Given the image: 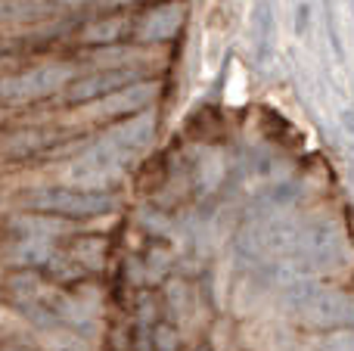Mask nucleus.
I'll use <instances>...</instances> for the list:
<instances>
[{"label": "nucleus", "instance_id": "39448f33", "mask_svg": "<svg viewBox=\"0 0 354 351\" xmlns=\"http://www.w3.org/2000/svg\"><path fill=\"white\" fill-rule=\"evenodd\" d=\"M183 22H187V10L180 0H162V3L147 6L140 16H134L131 37L140 44H168L180 35Z\"/></svg>", "mask_w": 354, "mask_h": 351}, {"label": "nucleus", "instance_id": "0eeeda50", "mask_svg": "<svg viewBox=\"0 0 354 351\" xmlns=\"http://www.w3.org/2000/svg\"><path fill=\"white\" fill-rule=\"evenodd\" d=\"M59 255L56 240H44V236H12V249H10V265L12 267H47L50 261Z\"/></svg>", "mask_w": 354, "mask_h": 351}, {"label": "nucleus", "instance_id": "f8f14e48", "mask_svg": "<svg viewBox=\"0 0 354 351\" xmlns=\"http://www.w3.org/2000/svg\"><path fill=\"white\" fill-rule=\"evenodd\" d=\"M311 351H354V330H336V333H320L314 339Z\"/></svg>", "mask_w": 354, "mask_h": 351}, {"label": "nucleus", "instance_id": "f03ea898", "mask_svg": "<svg viewBox=\"0 0 354 351\" xmlns=\"http://www.w3.org/2000/svg\"><path fill=\"white\" fill-rule=\"evenodd\" d=\"M75 81V66L72 62H37L28 66L22 72L10 75L0 81V103L3 106H28V103H41V99L59 93L62 87H68Z\"/></svg>", "mask_w": 354, "mask_h": 351}, {"label": "nucleus", "instance_id": "7ed1b4c3", "mask_svg": "<svg viewBox=\"0 0 354 351\" xmlns=\"http://www.w3.org/2000/svg\"><path fill=\"white\" fill-rule=\"evenodd\" d=\"M295 323L308 333H336V330H354V296L348 290L317 286L314 296L295 311Z\"/></svg>", "mask_w": 354, "mask_h": 351}, {"label": "nucleus", "instance_id": "423d86ee", "mask_svg": "<svg viewBox=\"0 0 354 351\" xmlns=\"http://www.w3.org/2000/svg\"><path fill=\"white\" fill-rule=\"evenodd\" d=\"M6 234L10 236H44V240H59L78 230L75 221L66 218H53V215H41V211H22V215H10L6 218Z\"/></svg>", "mask_w": 354, "mask_h": 351}, {"label": "nucleus", "instance_id": "20e7f679", "mask_svg": "<svg viewBox=\"0 0 354 351\" xmlns=\"http://www.w3.org/2000/svg\"><path fill=\"white\" fill-rule=\"evenodd\" d=\"M134 81H140V72H137L134 66H100V68H93L91 75L75 78L72 84L66 87V99L72 106H81V103L93 106V103H100V99L118 93L122 87L134 84Z\"/></svg>", "mask_w": 354, "mask_h": 351}, {"label": "nucleus", "instance_id": "6e6552de", "mask_svg": "<svg viewBox=\"0 0 354 351\" xmlns=\"http://www.w3.org/2000/svg\"><path fill=\"white\" fill-rule=\"evenodd\" d=\"M131 31H134V16H118V12H112V16L100 19V22H93L91 28H87V41L97 44V47H118V41L128 37Z\"/></svg>", "mask_w": 354, "mask_h": 351}, {"label": "nucleus", "instance_id": "9d476101", "mask_svg": "<svg viewBox=\"0 0 354 351\" xmlns=\"http://www.w3.org/2000/svg\"><path fill=\"white\" fill-rule=\"evenodd\" d=\"M66 255L72 261H78L81 267H87V271H100L103 261H106V240H100V236H87V240L75 243Z\"/></svg>", "mask_w": 354, "mask_h": 351}, {"label": "nucleus", "instance_id": "ddd939ff", "mask_svg": "<svg viewBox=\"0 0 354 351\" xmlns=\"http://www.w3.org/2000/svg\"><path fill=\"white\" fill-rule=\"evenodd\" d=\"M66 6H93V3H103V0H59Z\"/></svg>", "mask_w": 354, "mask_h": 351}, {"label": "nucleus", "instance_id": "f257e3e1", "mask_svg": "<svg viewBox=\"0 0 354 351\" xmlns=\"http://www.w3.org/2000/svg\"><path fill=\"white\" fill-rule=\"evenodd\" d=\"M25 209L41 211V215L66 218V221H93L118 209V196L112 190H91V187L75 184H53L37 187L25 196Z\"/></svg>", "mask_w": 354, "mask_h": 351}, {"label": "nucleus", "instance_id": "1a4fd4ad", "mask_svg": "<svg viewBox=\"0 0 354 351\" xmlns=\"http://www.w3.org/2000/svg\"><path fill=\"white\" fill-rule=\"evenodd\" d=\"M53 143V137L47 131H16V134L6 137V155L12 159H28L35 153H44V149Z\"/></svg>", "mask_w": 354, "mask_h": 351}, {"label": "nucleus", "instance_id": "4468645a", "mask_svg": "<svg viewBox=\"0 0 354 351\" xmlns=\"http://www.w3.org/2000/svg\"><path fill=\"white\" fill-rule=\"evenodd\" d=\"M0 351H41V348H28V345H22V342H10V345H3Z\"/></svg>", "mask_w": 354, "mask_h": 351}, {"label": "nucleus", "instance_id": "9b49d317", "mask_svg": "<svg viewBox=\"0 0 354 351\" xmlns=\"http://www.w3.org/2000/svg\"><path fill=\"white\" fill-rule=\"evenodd\" d=\"M255 44L258 53H270V44H274V6L270 0H255Z\"/></svg>", "mask_w": 354, "mask_h": 351}]
</instances>
